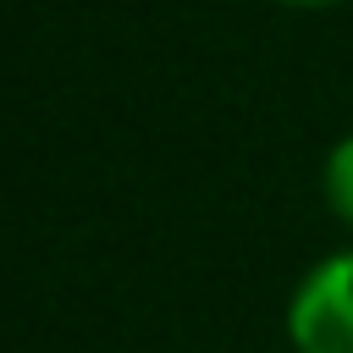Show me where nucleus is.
Returning a JSON list of instances; mask_svg holds the SVG:
<instances>
[{
	"label": "nucleus",
	"mask_w": 353,
	"mask_h": 353,
	"mask_svg": "<svg viewBox=\"0 0 353 353\" xmlns=\"http://www.w3.org/2000/svg\"><path fill=\"white\" fill-rule=\"evenodd\" d=\"M287 336L298 353H353V248L320 259L292 303H287Z\"/></svg>",
	"instance_id": "1"
},
{
	"label": "nucleus",
	"mask_w": 353,
	"mask_h": 353,
	"mask_svg": "<svg viewBox=\"0 0 353 353\" xmlns=\"http://www.w3.org/2000/svg\"><path fill=\"white\" fill-rule=\"evenodd\" d=\"M325 204H331V215L353 232V138H342L331 154H325Z\"/></svg>",
	"instance_id": "2"
},
{
	"label": "nucleus",
	"mask_w": 353,
	"mask_h": 353,
	"mask_svg": "<svg viewBox=\"0 0 353 353\" xmlns=\"http://www.w3.org/2000/svg\"><path fill=\"white\" fill-rule=\"evenodd\" d=\"M281 6H342V0H281Z\"/></svg>",
	"instance_id": "3"
}]
</instances>
